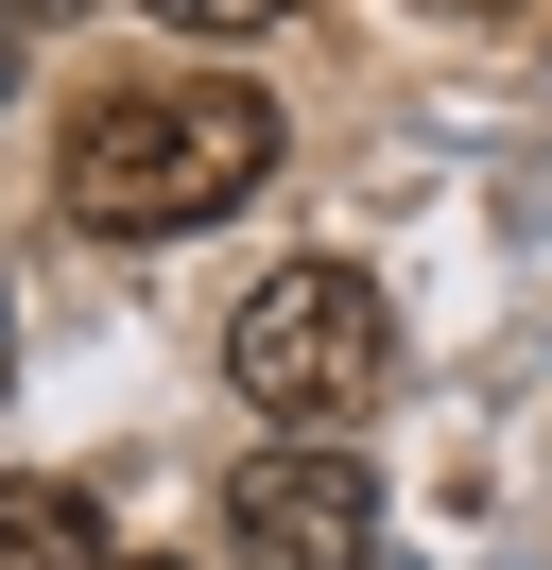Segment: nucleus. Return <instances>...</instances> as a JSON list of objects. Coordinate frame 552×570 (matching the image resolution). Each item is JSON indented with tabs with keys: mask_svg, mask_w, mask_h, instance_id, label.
Returning a JSON list of instances; mask_svg holds the SVG:
<instances>
[{
	"mask_svg": "<svg viewBox=\"0 0 552 570\" xmlns=\"http://www.w3.org/2000/svg\"><path fill=\"white\" fill-rule=\"evenodd\" d=\"M259 174H276V105L241 70H190V87H103L69 121V156H52V208L87 243H190Z\"/></svg>",
	"mask_w": 552,
	"mask_h": 570,
	"instance_id": "1",
	"label": "nucleus"
},
{
	"mask_svg": "<svg viewBox=\"0 0 552 570\" xmlns=\"http://www.w3.org/2000/svg\"><path fill=\"white\" fill-rule=\"evenodd\" d=\"M225 381L259 397L276 432L363 415V397L397 381V312H379V277H363V259H276V277L225 312Z\"/></svg>",
	"mask_w": 552,
	"mask_h": 570,
	"instance_id": "2",
	"label": "nucleus"
},
{
	"mask_svg": "<svg viewBox=\"0 0 552 570\" xmlns=\"http://www.w3.org/2000/svg\"><path fill=\"white\" fill-rule=\"evenodd\" d=\"M225 553L241 570H379V484L363 450H259L225 484Z\"/></svg>",
	"mask_w": 552,
	"mask_h": 570,
	"instance_id": "3",
	"label": "nucleus"
},
{
	"mask_svg": "<svg viewBox=\"0 0 552 570\" xmlns=\"http://www.w3.org/2000/svg\"><path fill=\"white\" fill-rule=\"evenodd\" d=\"M0 570H121L87 484H0Z\"/></svg>",
	"mask_w": 552,
	"mask_h": 570,
	"instance_id": "4",
	"label": "nucleus"
},
{
	"mask_svg": "<svg viewBox=\"0 0 552 570\" xmlns=\"http://www.w3.org/2000/svg\"><path fill=\"white\" fill-rule=\"evenodd\" d=\"M172 36H276V18H294V0H156Z\"/></svg>",
	"mask_w": 552,
	"mask_h": 570,
	"instance_id": "5",
	"label": "nucleus"
},
{
	"mask_svg": "<svg viewBox=\"0 0 552 570\" xmlns=\"http://www.w3.org/2000/svg\"><path fill=\"white\" fill-rule=\"evenodd\" d=\"M0 87H18V18H0Z\"/></svg>",
	"mask_w": 552,
	"mask_h": 570,
	"instance_id": "6",
	"label": "nucleus"
},
{
	"mask_svg": "<svg viewBox=\"0 0 552 570\" xmlns=\"http://www.w3.org/2000/svg\"><path fill=\"white\" fill-rule=\"evenodd\" d=\"M448 18H518V0H448Z\"/></svg>",
	"mask_w": 552,
	"mask_h": 570,
	"instance_id": "7",
	"label": "nucleus"
},
{
	"mask_svg": "<svg viewBox=\"0 0 552 570\" xmlns=\"http://www.w3.org/2000/svg\"><path fill=\"white\" fill-rule=\"evenodd\" d=\"M0 18H52V0H0Z\"/></svg>",
	"mask_w": 552,
	"mask_h": 570,
	"instance_id": "8",
	"label": "nucleus"
}]
</instances>
